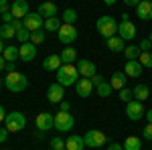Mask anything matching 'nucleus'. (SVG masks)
<instances>
[{"instance_id": "f257e3e1", "label": "nucleus", "mask_w": 152, "mask_h": 150, "mask_svg": "<svg viewBox=\"0 0 152 150\" xmlns=\"http://www.w3.org/2000/svg\"><path fill=\"white\" fill-rule=\"evenodd\" d=\"M57 83H61L63 87H71V85H75L77 81H79V71H77V65H73V63H69V65H61L57 71Z\"/></svg>"}, {"instance_id": "f03ea898", "label": "nucleus", "mask_w": 152, "mask_h": 150, "mask_svg": "<svg viewBox=\"0 0 152 150\" xmlns=\"http://www.w3.org/2000/svg\"><path fill=\"white\" fill-rule=\"evenodd\" d=\"M4 85H6L8 91L18 93V91H24V89L28 87V79H26L24 73L14 71V73H6V77H4Z\"/></svg>"}, {"instance_id": "7ed1b4c3", "label": "nucleus", "mask_w": 152, "mask_h": 150, "mask_svg": "<svg viewBox=\"0 0 152 150\" xmlns=\"http://www.w3.org/2000/svg\"><path fill=\"white\" fill-rule=\"evenodd\" d=\"M95 29H97V33L104 37V39H110V37L118 35V23L114 16H107V14H104V16H99L97 20H95Z\"/></svg>"}, {"instance_id": "20e7f679", "label": "nucleus", "mask_w": 152, "mask_h": 150, "mask_svg": "<svg viewBox=\"0 0 152 150\" xmlns=\"http://www.w3.org/2000/svg\"><path fill=\"white\" fill-rule=\"evenodd\" d=\"M4 122H6V126H4V128H6L10 134L20 132V130H24V126H26V118H24L23 112H10V114H6Z\"/></svg>"}, {"instance_id": "39448f33", "label": "nucleus", "mask_w": 152, "mask_h": 150, "mask_svg": "<svg viewBox=\"0 0 152 150\" xmlns=\"http://www.w3.org/2000/svg\"><path fill=\"white\" fill-rule=\"evenodd\" d=\"M77 37H79V33H77V26L75 24H61V29H59L57 33V39L59 43H63V45L69 47V43H75L77 41Z\"/></svg>"}, {"instance_id": "423d86ee", "label": "nucleus", "mask_w": 152, "mask_h": 150, "mask_svg": "<svg viewBox=\"0 0 152 150\" xmlns=\"http://www.w3.org/2000/svg\"><path fill=\"white\" fill-rule=\"evenodd\" d=\"M83 140H85V146L87 148H102L105 142H107V138H105V134L102 130H87Z\"/></svg>"}, {"instance_id": "0eeeda50", "label": "nucleus", "mask_w": 152, "mask_h": 150, "mask_svg": "<svg viewBox=\"0 0 152 150\" xmlns=\"http://www.w3.org/2000/svg\"><path fill=\"white\" fill-rule=\"evenodd\" d=\"M73 126H75V118L71 116V112H61L59 110L57 114H55V130H59V132H69Z\"/></svg>"}, {"instance_id": "6e6552de", "label": "nucleus", "mask_w": 152, "mask_h": 150, "mask_svg": "<svg viewBox=\"0 0 152 150\" xmlns=\"http://www.w3.org/2000/svg\"><path fill=\"white\" fill-rule=\"evenodd\" d=\"M144 114H146V110H144L142 102L132 100V102H128V104H126V116H128V120L138 122V120H142V118H144Z\"/></svg>"}, {"instance_id": "1a4fd4ad", "label": "nucleus", "mask_w": 152, "mask_h": 150, "mask_svg": "<svg viewBox=\"0 0 152 150\" xmlns=\"http://www.w3.org/2000/svg\"><path fill=\"white\" fill-rule=\"evenodd\" d=\"M35 124H37V130H41V132H49V130L55 128V116L51 114V112H41V114H37Z\"/></svg>"}, {"instance_id": "9d476101", "label": "nucleus", "mask_w": 152, "mask_h": 150, "mask_svg": "<svg viewBox=\"0 0 152 150\" xmlns=\"http://www.w3.org/2000/svg\"><path fill=\"white\" fill-rule=\"evenodd\" d=\"M23 24H24V29H28V31L33 33V31H39V29L45 26V18H43L39 12H28V14L24 16Z\"/></svg>"}, {"instance_id": "9b49d317", "label": "nucleus", "mask_w": 152, "mask_h": 150, "mask_svg": "<svg viewBox=\"0 0 152 150\" xmlns=\"http://www.w3.org/2000/svg\"><path fill=\"white\" fill-rule=\"evenodd\" d=\"M118 37L124 41H134L136 39V24L130 20H122L118 24Z\"/></svg>"}, {"instance_id": "f8f14e48", "label": "nucleus", "mask_w": 152, "mask_h": 150, "mask_svg": "<svg viewBox=\"0 0 152 150\" xmlns=\"http://www.w3.org/2000/svg\"><path fill=\"white\" fill-rule=\"evenodd\" d=\"M65 97V87L61 83H51L47 87V100L51 104H61Z\"/></svg>"}, {"instance_id": "ddd939ff", "label": "nucleus", "mask_w": 152, "mask_h": 150, "mask_svg": "<svg viewBox=\"0 0 152 150\" xmlns=\"http://www.w3.org/2000/svg\"><path fill=\"white\" fill-rule=\"evenodd\" d=\"M75 91H77L79 97H89L95 91V85L91 83L89 77H79V81L75 83Z\"/></svg>"}, {"instance_id": "4468645a", "label": "nucleus", "mask_w": 152, "mask_h": 150, "mask_svg": "<svg viewBox=\"0 0 152 150\" xmlns=\"http://www.w3.org/2000/svg\"><path fill=\"white\" fill-rule=\"evenodd\" d=\"M37 57V45L35 43H23V45L18 47V59H23L24 63H31L33 59Z\"/></svg>"}, {"instance_id": "2eb2a0df", "label": "nucleus", "mask_w": 152, "mask_h": 150, "mask_svg": "<svg viewBox=\"0 0 152 150\" xmlns=\"http://www.w3.org/2000/svg\"><path fill=\"white\" fill-rule=\"evenodd\" d=\"M10 12H12V16L14 18H20V20H24V16L28 14V2L26 0H14L10 4Z\"/></svg>"}, {"instance_id": "dca6fc26", "label": "nucleus", "mask_w": 152, "mask_h": 150, "mask_svg": "<svg viewBox=\"0 0 152 150\" xmlns=\"http://www.w3.org/2000/svg\"><path fill=\"white\" fill-rule=\"evenodd\" d=\"M136 16L140 20H152V0H140L136 6Z\"/></svg>"}, {"instance_id": "f3484780", "label": "nucleus", "mask_w": 152, "mask_h": 150, "mask_svg": "<svg viewBox=\"0 0 152 150\" xmlns=\"http://www.w3.org/2000/svg\"><path fill=\"white\" fill-rule=\"evenodd\" d=\"M142 69H144V67L140 65V61H138V59H128V61H126V65H124V73H126L128 77H134V79L142 75Z\"/></svg>"}, {"instance_id": "a211bd4d", "label": "nucleus", "mask_w": 152, "mask_h": 150, "mask_svg": "<svg viewBox=\"0 0 152 150\" xmlns=\"http://www.w3.org/2000/svg\"><path fill=\"white\" fill-rule=\"evenodd\" d=\"M77 71H79V75H81V77H94L95 73H97L95 63L87 61V59H79V61H77Z\"/></svg>"}, {"instance_id": "6ab92c4d", "label": "nucleus", "mask_w": 152, "mask_h": 150, "mask_svg": "<svg viewBox=\"0 0 152 150\" xmlns=\"http://www.w3.org/2000/svg\"><path fill=\"white\" fill-rule=\"evenodd\" d=\"M105 47H107L112 53H124V49H126V41L120 39L118 35H114V37H110V39H105Z\"/></svg>"}, {"instance_id": "aec40b11", "label": "nucleus", "mask_w": 152, "mask_h": 150, "mask_svg": "<svg viewBox=\"0 0 152 150\" xmlns=\"http://www.w3.org/2000/svg\"><path fill=\"white\" fill-rule=\"evenodd\" d=\"M57 4H55V2H47V0H45V2H43V4H41V6H39V14H41V16H43V18H53V16H57Z\"/></svg>"}, {"instance_id": "412c9836", "label": "nucleus", "mask_w": 152, "mask_h": 150, "mask_svg": "<svg viewBox=\"0 0 152 150\" xmlns=\"http://www.w3.org/2000/svg\"><path fill=\"white\" fill-rule=\"evenodd\" d=\"M83 148H85V140H83V136L71 134L69 138L65 140V150H83Z\"/></svg>"}, {"instance_id": "4be33fe9", "label": "nucleus", "mask_w": 152, "mask_h": 150, "mask_svg": "<svg viewBox=\"0 0 152 150\" xmlns=\"http://www.w3.org/2000/svg\"><path fill=\"white\" fill-rule=\"evenodd\" d=\"M126 79H128V75H126L124 71H116V73L112 75V79H110L112 87H114V91H120V89H124V87H126Z\"/></svg>"}, {"instance_id": "5701e85b", "label": "nucleus", "mask_w": 152, "mask_h": 150, "mask_svg": "<svg viewBox=\"0 0 152 150\" xmlns=\"http://www.w3.org/2000/svg\"><path fill=\"white\" fill-rule=\"evenodd\" d=\"M63 65V61L59 55H49L47 59H43V69L45 71H57Z\"/></svg>"}, {"instance_id": "b1692460", "label": "nucleus", "mask_w": 152, "mask_h": 150, "mask_svg": "<svg viewBox=\"0 0 152 150\" xmlns=\"http://www.w3.org/2000/svg\"><path fill=\"white\" fill-rule=\"evenodd\" d=\"M59 57L63 61V65H69V63H75V61H77V51H75L73 47H65Z\"/></svg>"}, {"instance_id": "393cba45", "label": "nucleus", "mask_w": 152, "mask_h": 150, "mask_svg": "<svg viewBox=\"0 0 152 150\" xmlns=\"http://www.w3.org/2000/svg\"><path fill=\"white\" fill-rule=\"evenodd\" d=\"M132 93H134V100H138V102H144V100L150 97V89H148V85H144V83L136 85V87L132 89Z\"/></svg>"}, {"instance_id": "a878e982", "label": "nucleus", "mask_w": 152, "mask_h": 150, "mask_svg": "<svg viewBox=\"0 0 152 150\" xmlns=\"http://www.w3.org/2000/svg\"><path fill=\"white\" fill-rule=\"evenodd\" d=\"M122 146H124V150H142V140L138 136H128Z\"/></svg>"}, {"instance_id": "bb28decb", "label": "nucleus", "mask_w": 152, "mask_h": 150, "mask_svg": "<svg viewBox=\"0 0 152 150\" xmlns=\"http://www.w3.org/2000/svg\"><path fill=\"white\" fill-rule=\"evenodd\" d=\"M0 39H2V41L16 39V29H14L12 24H2V26H0Z\"/></svg>"}, {"instance_id": "cd10ccee", "label": "nucleus", "mask_w": 152, "mask_h": 150, "mask_svg": "<svg viewBox=\"0 0 152 150\" xmlns=\"http://www.w3.org/2000/svg\"><path fill=\"white\" fill-rule=\"evenodd\" d=\"M2 57L6 59V61H18V47H16V45L4 47V51H2Z\"/></svg>"}, {"instance_id": "c85d7f7f", "label": "nucleus", "mask_w": 152, "mask_h": 150, "mask_svg": "<svg viewBox=\"0 0 152 150\" xmlns=\"http://www.w3.org/2000/svg\"><path fill=\"white\" fill-rule=\"evenodd\" d=\"M61 20H59L57 16H53V18H45V31H49V33H59V29H61Z\"/></svg>"}, {"instance_id": "c756f323", "label": "nucleus", "mask_w": 152, "mask_h": 150, "mask_svg": "<svg viewBox=\"0 0 152 150\" xmlns=\"http://www.w3.org/2000/svg\"><path fill=\"white\" fill-rule=\"evenodd\" d=\"M95 91H97L99 97H110L112 91H114V87H112V83H110V81H102V83L95 87Z\"/></svg>"}, {"instance_id": "7c9ffc66", "label": "nucleus", "mask_w": 152, "mask_h": 150, "mask_svg": "<svg viewBox=\"0 0 152 150\" xmlns=\"http://www.w3.org/2000/svg\"><path fill=\"white\" fill-rule=\"evenodd\" d=\"M140 47L136 45V43H132V45H126V49H124V55H126V61L128 59H138L140 57Z\"/></svg>"}, {"instance_id": "2f4dec72", "label": "nucleus", "mask_w": 152, "mask_h": 150, "mask_svg": "<svg viewBox=\"0 0 152 150\" xmlns=\"http://www.w3.org/2000/svg\"><path fill=\"white\" fill-rule=\"evenodd\" d=\"M75 20H77V10H75V8L63 10V23L65 24H75Z\"/></svg>"}, {"instance_id": "473e14b6", "label": "nucleus", "mask_w": 152, "mask_h": 150, "mask_svg": "<svg viewBox=\"0 0 152 150\" xmlns=\"http://www.w3.org/2000/svg\"><path fill=\"white\" fill-rule=\"evenodd\" d=\"M31 43H35V45H41V43H45V29L33 31V33H31Z\"/></svg>"}, {"instance_id": "72a5a7b5", "label": "nucleus", "mask_w": 152, "mask_h": 150, "mask_svg": "<svg viewBox=\"0 0 152 150\" xmlns=\"http://www.w3.org/2000/svg\"><path fill=\"white\" fill-rule=\"evenodd\" d=\"M16 41H18L20 45H23V43H28V41H31V31L24 29V26L20 31H16Z\"/></svg>"}, {"instance_id": "f704fd0d", "label": "nucleus", "mask_w": 152, "mask_h": 150, "mask_svg": "<svg viewBox=\"0 0 152 150\" xmlns=\"http://www.w3.org/2000/svg\"><path fill=\"white\" fill-rule=\"evenodd\" d=\"M49 144H51V148H53V150H65V138L55 136V138L49 140Z\"/></svg>"}, {"instance_id": "c9c22d12", "label": "nucleus", "mask_w": 152, "mask_h": 150, "mask_svg": "<svg viewBox=\"0 0 152 150\" xmlns=\"http://www.w3.org/2000/svg\"><path fill=\"white\" fill-rule=\"evenodd\" d=\"M138 61H140L142 67H148V69H152V53H140Z\"/></svg>"}, {"instance_id": "e433bc0d", "label": "nucleus", "mask_w": 152, "mask_h": 150, "mask_svg": "<svg viewBox=\"0 0 152 150\" xmlns=\"http://www.w3.org/2000/svg\"><path fill=\"white\" fill-rule=\"evenodd\" d=\"M120 100H122L124 104H128V102H132V100H134V93H132V89H128V87L120 89Z\"/></svg>"}, {"instance_id": "4c0bfd02", "label": "nucleus", "mask_w": 152, "mask_h": 150, "mask_svg": "<svg viewBox=\"0 0 152 150\" xmlns=\"http://www.w3.org/2000/svg\"><path fill=\"white\" fill-rule=\"evenodd\" d=\"M138 47H140L142 53H152V41H150V39H144V41H140V43H138Z\"/></svg>"}, {"instance_id": "58836bf2", "label": "nucleus", "mask_w": 152, "mask_h": 150, "mask_svg": "<svg viewBox=\"0 0 152 150\" xmlns=\"http://www.w3.org/2000/svg\"><path fill=\"white\" fill-rule=\"evenodd\" d=\"M142 136H144V140H152V124H146L144 132H142Z\"/></svg>"}, {"instance_id": "ea45409f", "label": "nucleus", "mask_w": 152, "mask_h": 150, "mask_svg": "<svg viewBox=\"0 0 152 150\" xmlns=\"http://www.w3.org/2000/svg\"><path fill=\"white\" fill-rule=\"evenodd\" d=\"M0 20H2L4 24H10L12 20H14V16H12V12H4V14L0 16Z\"/></svg>"}, {"instance_id": "a19ab883", "label": "nucleus", "mask_w": 152, "mask_h": 150, "mask_svg": "<svg viewBox=\"0 0 152 150\" xmlns=\"http://www.w3.org/2000/svg\"><path fill=\"white\" fill-rule=\"evenodd\" d=\"M4 12H10V4H8V0H0V14H4Z\"/></svg>"}, {"instance_id": "79ce46f5", "label": "nucleus", "mask_w": 152, "mask_h": 150, "mask_svg": "<svg viewBox=\"0 0 152 150\" xmlns=\"http://www.w3.org/2000/svg\"><path fill=\"white\" fill-rule=\"evenodd\" d=\"M6 73H14L16 71V61H6Z\"/></svg>"}, {"instance_id": "37998d69", "label": "nucleus", "mask_w": 152, "mask_h": 150, "mask_svg": "<svg viewBox=\"0 0 152 150\" xmlns=\"http://www.w3.org/2000/svg\"><path fill=\"white\" fill-rule=\"evenodd\" d=\"M107 150H124V146H122L120 142H110V144H107Z\"/></svg>"}, {"instance_id": "c03bdc74", "label": "nucleus", "mask_w": 152, "mask_h": 150, "mask_svg": "<svg viewBox=\"0 0 152 150\" xmlns=\"http://www.w3.org/2000/svg\"><path fill=\"white\" fill-rule=\"evenodd\" d=\"M89 79H91V83H94L95 87H97V85H99V83H102V81H104V77H102V75H97V73H95L94 77H89Z\"/></svg>"}, {"instance_id": "a18cd8bd", "label": "nucleus", "mask_w": 152, "mask_h": 150, "mask_svg": "<svg viewBox=\"0 0 152 150\" xmlns=\"http://www.w3.org/2000/svg\"><path fill=\"white\" fill-rule=\"evenodd\" d=\"M8 134H10V132H8L6 128H0V142H4V140L8 138Z\"/></svg>"}, {"instance_id": "49530a36", "label": "nucleus", "mask_w": 152, "mask_h": 150, "mask_svg": "<svg viewBox=\"0 0 152 150\" xmlns=\"http://www.w3.org/2000/svg\"><path fill=\"white\" fill-rule=\"evenodd\" d=\"M69 108H71V105L67 104V102H65V100H63V102H61V104H59V110H61V112H69Z\"/></svg>"}, {"instance_id": "de8ad7c7", "label": "nucleus", "mask_w": 152, "mask_h": 150, "mask_svg": "<svg viewBox=\"0 0 152 150\" xmlns=\"http://www.w3.org/2000/svg\"><path fill=\"white\" fill-rule=\"evenodd\" d=\"M124 4H126V6H138L140 0H124Z\"/></svg>"}, {"instance_id": "09e8293b", "label": "nucleus", "mask_w": 152, "mask_h": 150, "mask_svg": "<svg viewBox=\"0 0 152 150\" xmlns=\"http://www.w3.org/2000/svg\"><path fill=\"white\" fill-rule=\"evenodd\" d=\"M4 118H6V110H4V105H0V124L4 122Z\"/></svg>"}, {"instance_id": "8fccbe9b", "label": "nucleus", "mask_w": 152, "mask_h": 150, "mask_svg": "<svg viewBox=\"0 0 152 150\" xmlns=\"http://www.w3.org/2000/svg\"><path fill=\"white\" fill-rule=\"evenodd\" d=\"M4 67H6V59H4L2 55H0V73L4 71Z\"/></svg>"}, {"instance_id": "3c124183", "label": "nucleus", "mask_w": 152, "mask_h": 150, "mask_svg": "<svg viewBox=\"0 0 152 150\" xmlns=\"http://www.w3.org/2000/svg\"><path fill=\"white\" fill-rule=\"evenodd\" d=\"M144 116H146V120H148V124H152V108H150V110H148V112H146Z\"/></svg>"}, {"instance_id": "603ef678", "label": "nucleus", "mask_w": 152, "mask_h": 150, "mask_svg": "<svg viewBox=\"0 0 152 150\" xmlns=\"http://www.w3.org/2000/svg\"><path fill=\"white\" fill-rule=\"evenodd\" d=\"M116 2H118V0H104V4H105V6H114Z\"/></svg>"}, {"instance_id": "864d4df0", "label": "nucleus", "mask_w": 152, "mask_h": 150, "mask_svg": "<svg viewBox=\"0 0 152 150\" xmlns=\"http://www.w3.org/2000/svg\"><path fill=\"white\" fill-rule=\"evenodd\" d=\"M2 51H4V41L0 39V55H2Z\"/></svg>"}, {"instance_id": "5fc2aeb1", "label": "nucleus", "mask_w": 152, "mask_h": 150, "mask_svg": "<svg viewBox=\"0 0 152 150\" xmlns=\"http://www.w3.org/2000/svg\"><path fill=\"white\" fill-rule=\"evenodd\" d=\"M47 2H55V0H47Z\"/></svg>"}, {"instance_id": "6e6d98bb", "label": "nucleus", "mask_w": 152, "mask_h": 150, "mask_svg": "<svg viewBox=\"0 0 152 150\" xmlns=\"http://www.w3.org/2000/svg\"><path fill=\"white\" fill-rule=\"evenodd\" d=\"M0 16H2V14H0Z\"/></svg>"}]
</instances>
